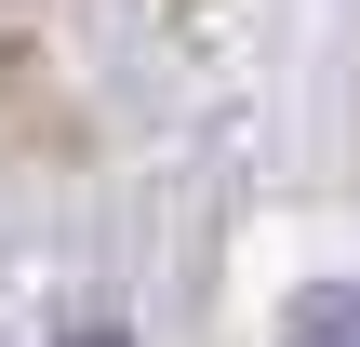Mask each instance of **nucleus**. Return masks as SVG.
<instances>
[{"label":"nucleus","mask_w":360,"mask_h":347,"mask_svg":"<svg viewBox=\"0 0 360 347\" xmlns=\"http://www.w3.org/2000/svg\"><path fill=\"white\" fill-rule=\"evenodd\" d=\"M281 347H360V294H307Z\"/></svg>","instance_id":"f257e3e1"}]
</instances>
